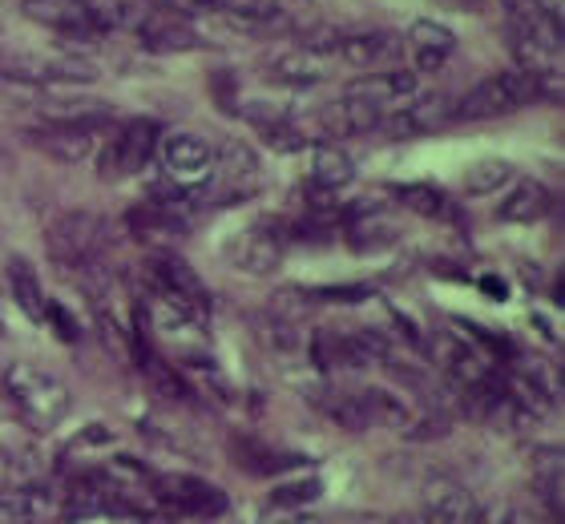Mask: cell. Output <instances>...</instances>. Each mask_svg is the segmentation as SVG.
<instances>
[{
	"label": "cell",
	"mask_w": 565,
	"mask_h": 524,
	"mask_svg": "<svg viewBox=\"0 0 565 524\" xmlns=\"http://www.w3.org/2000/svg\"><path fill=\"white\" fill-rule=\"evenodd\" d=\"M396 238H401V226H396L388 214H380V210H355L352 218H348V243H352V250H360V255L388 250Z\"/></svg>",
	"instance_id": "d4e9b609"
},
{
	"label": "cell",
	"mask_w": 565,
	"mask_h": 524,
	"mask_svg": "<svg viewBox=\"0 0 565 524\" xmlns=\"http://www.w3.org/2000/svg\"><path fill=\"white\" fill-rule=\"evenodd\" d=\"M247 121L271 153H299L307 146L303 126H299L295 117L271 109V105H267V109H263V105H247Z\"/></svg>",
	"instance_id": "44dd1931"
},
{
	"label": "cell",
	"mask_w": 565,
	"mask_h": 524,
	"mask_svg": "<svg viewBox=\"0 0 565 524\" xmlns=\"http://www.w3.org/2000/svg\"><path fill=\"white\" fill-rule=\"evenodd\" d=\"M146 279H150L153 295H162V299H170V303H178V307H186L190 314H199V319L211 314V299H206L202 279L182 263V258L170 255V250H158V255L146 263Z\"/></svg>",
	"instance_id": "9c48e42d"
},
{
	"label": "cell",
	"mask_w": 565,
	"mask_h": 524,
	"mask_svg": "<svg viewBox=\"0 0 565 524\" xmlns=\"http://www.w3.org/2000/svg\"><path fill=\"white\" fill-rule=\"evenodd\" d=\"M45 243L57 263L73 270H89L109 243V222L94 210H65L49 222Z\"/></svg>",
	"instance_id": "3957f363"
},
{
	"label": "cell",
	"mask_w": 565,
	"mask_h": 524,
	"mask_svg": "<svg viewBox=\"0 0 565 524\" xmlns=\"http://www.w3.org/2000/svg\"><path fill=\"white\" fill-rule=\"evenodd\" d=\"M61 504L41 484H4L0 489V524H57Z\"/></svg>",
	"instance_id": "ac0fdd59"
},
{
	"label": "cell",
	"mask_w": 565,
	"mask_h": 524,
	"mask_svg": "<svg viewBox=\"0 0 565 524\" xmlns=\"http://www.w3.org/2000/svg\"><path fill=\"white\" fill-rule=\"evenodd\" d=\"M158 158H162V174L170 178V186L182 190H206L218 162V150L202 133H166L158 141Z\"/></svg>",
	"instance_id": "8992f818"
},
{
	"label": "cell",
	"mask_w": 565,
	"mask_h": 524,
	"mask_svg": "<svg viewBox=\"0 0 565 524\" xmlns=\"http://www.w3.org/2000/svg\"><path fill=\"white\" fill-rule=\"evenodd\" d=\"M392 199L401 202L404 210L420 214V218H436L445 210V194L436 186H428V182H404V186L392 190Z\"/></svg>",
	"instance_id": "1f68e13d"
},
{
	"label": "cell",
	"mask_w": 565,
	"mask_h": 524,
	"mask_svg": "<svg viewBox=\"0 0 565 524\" xmlns=\"http://www.w3.org/2000/svg\"><path fill=\"white\" fill-rule=\"evenodd\" d=\"M416 89H420V77L413 69L388 65V69L364 73L360 82L348 85V97H360V101L376 105L380 114H388V109H401L404 101H413Z\"/></svg>",
	"instance_id": "5bb4252c"
},
{
	"label": "cell",
	"mask_w": 565,
	"mask_h": 524,
	"mask_svg": "<svg viewBox=\"0 0 565 524\" xmlns=\"http://www.w3.org/2000/svg\"><path fill=\"white\" fill-rule=\"evenodd\" d=\"M259 158L235 141V146H226L218 153V162H214V174L206 182V190H214V199L218 202H247L259 194Z\"/></svg>",
	"instance_id": "8fae6325"
},
{
	"label": "cell",
	"mask_w": 565,
	"mask_h": 524,
	"mask_svg": "<svg viewBox=\"0 0 565 524\" xmlns=\"http://www.w3.org/2000/svg\"><path fill=\"white\" fill-rule=\"evenodd\" d=\"M106 126L102 121H41L29 129V146L61 165H77L102 146Z\"/></svg>",
	"instance_id": "ba28073f"
},
{
	"label": "cell",
	"mask_w": 565,
	"mask_h": 524,
	"mask_svg": "<svg viewBox=\"0 0 565 524\" xmlns=\"http://www.w3.org/2000/svg\"><path fill=\"white\" fill-rule=\"evenodd\" d=\"M323 416H328L331 424H340L343 431L372 428V424H367V411H364L360 392H331V396L323 399Z\"/></svg>",
	"instance_id": "4dcf8cb0"
},
{
	"label": "cell",
	"mask_w": 565,
	"mask_h": 524,
	"mask_svg": "<svg viewBox=\"0 0 565 524\" xmlns=\"http://www.w3.org/2000/svg\"><path fill=\"white\" fill-rule=\"evenodd\" d=\"M554 199H550V190L542 182H533V178H521L509 186V194L501 199L497 206V218L501 222H513V226H530V222H542L550 214Z\"/></svg>",
	"instance_id": "603a6c76"
},
{
	"label": "cell",
	"mask_w": 565,
	"mask_h": 524,
	"mask_svg": "<svg viewBox=\"0 0 565 524\" xmlns=\"http://www.w3.org/2000/svg\"><path fill=\"white\" fill-rule=\"evenodd\" d=\"M231 460H235L247 477H279V472L299 464V456L275 452L271 443L250 440V436H235V440H231Z\"/></svg>",
	"instance_id": "cb8c5ba5"
},
{
	"label": "cell",
	"mask_w": 565,
	"mask_h": 524,
	"mask_svg": "<svg viewBox=\"0 0 565 524\" xmlns=\"http://www.w3.org/2000/svg\"><path fill=\"white\" fill-rule=\"evenodd\" d=\"M150 484L166 504H174V509H182V513H194V516H223L226 513V492L214 489L211 480H202V477H150Z\"/></svg>",
	"instance_id": "2e32d148"
},
{
	"label": "cell",
	"mask_w": 565,
	"mask_h": 524,
	"mask_svg": "<svg viewBox=\"0 0 565 524\" xmlns=\"http://www.w3.org/2000/svg\"><path fill=\"white\" fill-rule=\"evenodd\" d=\"M481 291L493 295V299H505V282H501V279H481Z\"/></svg>",
	"instance_id": "d590c367"
},
{
	"label": "cell",
	"mask_w": 565,
	"mask_h": 524,
	"mask_svg": "<svg viewBox=\"0 0 565 524\" xmlns=\"http://www.w3.org/2000/svg\"><path fill=\"white\" fill-rule=\"evenodd\" d=\"M134 33H138V45L146 49V53H158V57L199 49V33H194L182 17H174V12H146V17L134 24Z\"/></svg>",
	"instance_id": "ffe728a7"
},
{
	"label": "cell",
	"mask_w": 565,
	"mask_h": 524,
	"mask_svg": "<svg viewBox=\"0 0 565 524\" xmlns=\"http://www.w3.org/2000/svg\"><path fill=\"white\" fill-rule=\"evenodd\" d=\"M45 97V85L29 82L21 73H0V105L4 109H36Z\"/></svg>",
	"instance_id": "d6a6232c"
},
{
	"label": "cell",
	"mask_w": 565,
	"mask_h": 524,
	"mask_svg": "<svg viewBox=\"0 0 565 524\" xmlns=\"http://www.w3.org/2000/svg\"><path fill=\"white\" fill-rule=\"evenodd\" d=\"M0 396L29 431H53L73 408L70 387L33 363H9L0 375Z\"/></svg>",
	"instance_id": "6da1fadb"
},
{
	"label": "cell",
	"mask_w": 565,
	"mask_h": 524,
	"mask_svg": "<svg viewBox=\"0 0 565 524\" xmlns=\"http://www.w3.org/2000/svg\"><path fill=\"white\" fill-rule=\"evenodd\" d=\"M9 291H12V303L21 307V314L29 323H45V291H41V279H36V270L29 258L12 255L9 258Z\"/></svg>",
	"instance_id": "484cf974"
},
{
	"label": "cell",
	"mask_w": 565,
	"mask_h": 524,
	"mask_svg": "<svg viewBox=\"0 0 565 524\" xmlns=\"http://www.w3.org/2000/svg\"><path fill=\"white\" fill-rule=\"evenodd\" d=\"M396 524H433V521H428V516H404V521H396Z\"/></svg>",
	"instance_id": "8d00e7d4"
},
{
	"label": "cell",
	"mask_w": 565,
	"mask_h": 524,
	"mask_svg": "<svg viewBox=\"0 0 565 524\" xmlns=\"http://www.w3.org/2000/svg\"><path fill=\"white\" fill-rule=\"evenodd\" d=\"M545 82L550 77H537V73H525V69L493 73L481 85H472L460 101H452V117H460V121H489V117L518 114L525 105L542 101Z\"/></svg>",
	"instance_id": "7a4b0ae2"
},
{
	"label": "cell",
	"mask_w": 565,
	"mask_h": 524,
	"mask_svg": "<svg viewBox=\"0 0 565 524\" xmlns=\"http://www.w3.org/2000/svg\"><path fill=\"white\" fill-rule=\"evenodd\" d=\"M445 121H452V101L445 94H428V97H413L404 101L401 109H392L380 129L388 138H416V133H428V129H440Z\"/></svg>",
	"instance_id": "d6986e66"
},
{
	"label": "cell",
	"mask_w": 565,
	"mask_h": 524,
	"mask_svg": "<svg viewBox=\"0 0 565 524\" xmlns=\"http://www.w3.org/2000/svg\"><path fill=\"white\" fill-rule=\"evenodd\" d=\"M392 360L388 339L376 331H316L311 335V363L319 372H360Z\"/></svg>",
	"instance_id": "5b68a950"
},
{
	"label": "cell",
	"mask_w": 565,
	"mask_h": 524,
	"mask_svg": "<svg viewBox=\"0 0 565 524\" xmlns=\"http://www.w3.org/2000/svg\"><path fill=\"white\" fill-rule=\"evenodd\" d=\"M360 399H364V411H367V424H372V428L408 431V424L416 419V411L408 408L396 392H388V387H364Z\"/></svg>",
	"instance_id": "4316f807"
},
{
	"label": "cell",
	"mask_w": 565,
	"mask_h": 524,
	"mask_svg": "<svg viewBox=\"0 0 565 524\" xmlns=\"http://www.w3.org/2000/svg\"><path fill=\"white\" fill-rule=\"evenodd\" d=\"M404 53L401 36L388 33V29H367V33H348L335 41V57L343 65H352V69H364V73H376V69H388L396 65V57Z\"/></svg>",
	"instance_id": "9a60e30c"
},
{
	"label": "cell",
	"mask_w": 565,
	"mask_h": 524,
	"mask_svg": "<svg viewBox=\"0 0 565 524\" xmlns=\"http://www.w3.org/2000/svg\"><path fill=\"white\" fill-rule=\"evenodd\" d=\"M45 323L57 331L61 343H77V335H82V331H77V323L70 319V311H65L61 303H45Z\"/></svg>",
	"instance_id": "836d02e7"
},
{
	"label": "cell",
	"mask_w": 565,
	"mask_h": 524,
	"mask_svg": "<svg viewBox=\"0 0 565 524\" xmlns=\"http://www.w3.org/2000/svg\"><path fill=\"white\" fill-rule=\"evenodd\" d=\"M158 141H162V129L150 117H130L121 121L106 141H102V153H97V174L106 182H121V178H134L138 170H146L153 153H158Z\"/></svg>",
	"instance_id": "277c9868"
},
{
	"label": "cell",
	"mask_w": 565,
	"mask_h": 524,
	"mask_svg": "<svg viewBox=\"0 0 565 524\" xmlns=\"http://www.w3.org/2000/svg\"><path fill=\"white\" fill-rule=\"evenodd\" d=\"M505 4V12H509V21L513 24H530V21H537L550 4L545 0H501Z\"/></svg>",
	"instance_id": "e575fe53"
},
{
	"label": "cell",
	"mask_w": 565,
	"mask_h": 524,
	"mask_svg": "<svg viewBox=\"0 0 565 524\" xmlns=\"http://www.w3.org/2000/svg\"><path fill=\"white\" fill-rule=\"evenodd\" d=\"M509 182H513V165L505 158H481L465 170V194H477V199L505 190Z\"/></svg>",
	"instance_id": "f546056e"
},
{
	"label": "cell",
	"mask_w": 565,
	"mask_h": 524,
	"mask_svg": "<svg viewBox=\"0 0 565 524\" xmlns=\"http://www.w3.org/2000/svg\"><path fill=\"white\" fill-rule=\"evenodd\" d=\"M206 12H218L243 29H267L282 17V0H211Z\"/></svg>",
	"instance_id": "83f0119b"
},
{
	"label": "cell",
	"mask_w": 565,
	"mask_h": 524,
	"mask_svg": "<svg viewBox=\"0 0 565 524\" xmlns=\"http://www.w3.org/2000/svg\"><path fill=\"white\" fill-rule=\"evenodd\" d=\"M404 53L413 57V73L420 77V73H440L452 61V53H457V33L448 29V24L440 21H413V29L404 33Z\"/></svg>",
	"instance_id": "4fadbf2b"
},
{
	"label": "cell",
	"mask_w": 565,
	"mask_h": 524,
	"mask_svg": "<svg viewBox=\"0 0 565 524\" xmlns=\"http://www.w3.org/2000/svg\"><path fill=\"white\" fill-rule=\"evenodd\" d=\"M267 77L287 89H316L331 77V53H319L311 45H291L267 61Z\"/></svg>",
	"instance_id": "7c38bea8"
},
{
	"label": "cell",
	"mask_w": 565,
	"mask_h": 524,
	"mask_svg": "<svg viewBox=\"0 0 565 524\" xmlns=\"http://www.w3.org/2000/svg\"><path fill=\"white\" fill-rule=\"evenodd\" d=\"M428 521L433 524H513L518 513L505 501H477L460 484H433L428 492Z\"/></svg>",
	"instance_id": "52a82bcc"
},
{
	"label": "cell",
	"mask_w": 565,
	"mask_h": 524,
	"mask_svg": "<svg viewBox=\"0 0 565 524\" xmlns=\"http://www.w3.org/2000/svg\"><path fill=\"white\" fill-rule=\"evenodd\" d=\"M307 182H311V190L316 194H323V199H331V194H340V190L352 186L355 178V165L352 158L340 150V146H331V141H323V146H316L311 150V170H307Z\"/></svg>",
	"instance_id": "7402d4cb"
},
{
	"label": "cell",
	"mask_w": 565,
	"mask_h": 524,
	"mask_svg": "<svg viewBox=\"0 0 565 524\" xmlns=\"http://www.w3.org/2000/svg\"><path fill=\"white\" fill-rule=\"evenodd\" d=\"M282 250H287V231H282L279 218L250 222V226H243L226 243V258L238 270H247V275H271V270H279Z\"/></svg>",
	"instance_id": "30bf717a"
},
{
	"label": "cell",
	"mask_w": 565,
	"mask_h": 524,
	"mask_svg": "<svg viewBox=\"0 0 565 524\" xmlns=\"http://www.w3.org/2000/svg\"><path fill=\"white\" fill-rule=\"evenodd\" d=\"M319 496H323V480L319 477H295V480L275 484L263 504H267L271 513H303V509H311Z\"/></svg>",
	"instance_id": "f1b7e54d"
},
{
	"label": "cell",
	"mask_w": 565,
	"mask_h": 524,
	"mask_svg": "<svg viewBox=\"0 0 565 524\" xmlns=\"http://www.w3.org/2000/svg\"><path fill=\"white\" fill-rule=\"evenodd\" d=\"M384 114L376 105L360 101V97L343 94L340 101H328L316 109V126L323 138H360V133H376Z\"/></svg>",
	"instance_id": "e0dca14e"
}]
</instances>
